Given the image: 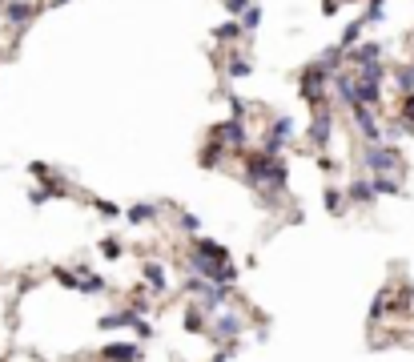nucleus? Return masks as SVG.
<instances>
[{
	"instance_id": "nucleus-1",
	"label": "nucleus",
	"mask_w": 414,
	"mask_h": 362,
	"mask_svg": "<svg viewBox=\"0 0 414 362\" xmlns=\"http://www.w3.org/2000/svg\"><path fill=\"white\" fill-rule=\"evenodd\" d=\"M245 181L250 185H286V161L282 157H266V153H254L250 165H245Z\"/></svg>"
},
{
	"instance_id": "nucleus-2",
	"label": "nucleus",
	"mask_w": 414,
	"mask_h": 362,
	"mask_svg": "<svg viewBox=\"0 0 414 362\" xmlns=\"http://www.w3.org/2000/svg\"><path fill=\"white\" fill-rule=\"evenodd\" d=\"M190 266H193V274H201V282H209V286H234V278H238V266L234 262H213V258L193 254Z\"/></svg>"
},
{
	"instance_id": "nucleus-3",
	"label": "nucleus",
	"mask_w": 414,
	"mask_h": 362,
	"mask_svg": "<svg viewBox=\"0 0 414 362\" xmlns=\"http://www.w3.org/2000/svg\"><path fill=\"white\" fill-rule=\"evenodd\" d=\"M334 81V73H326V68L314 61V65L302 73V97L310 101V105H322L326 101V85Z\"/></svg>"
},
{
	"instance_id": "nucleus-4",
	"label": "nucleus",
	"mask_w": 414,
	"mask_h": 362,
	"mask_svg": "<svg viewBox=\"0 0 414 362\" xmlns=\"http://www.w3.org/2000/svg\"><path fill=\"white\" fill-rule=\"evenodd\" d=\"M362 161H366L374 173H394V169L402 165V153L394 145H366Z\"/></svg>"
},
{
	"instance_id": "nucleus-5",
	"label": "nucleus",
	"mask_w": 414,
	"mask_h": 362,
	"mask_svg": "<svg viewBox=\"0 0 414 362\" xmlns=\"http://www.w3.org/2000/svg\"><path fill=\"white\" fill-rule=\"evenodd\" d=\"M286 137H294V121H290V117H278V121H273V129L266 133V141H262V153H266V157H282Z\"/></svg>"
},
{
	"instance_id": "nucleus-6",
	"label": "nucleus",
	"mask_w": 414,
	"mask_h": 362,
	"mask_svg": "<svg viewBox=\"0 0 414 362\" xmlns=\"http://www.w3.org/2000/svg\"><path fill=\"white\" fill-rule=\"evenodd\" d=\"M241 330H245V322H241L238 314H229V310H222L217 318H213V342H238L241 338Z\"/></svg>"
},
{
	"instance_id": "nucleus-7",
	"label": "nucleus",
	"mask_w": 414,
	"mask_h": 362,
	"mask_svg": "<svg viewBox=\"0 0 414 362\" xmlns=\"http://www.w3.org/2000/svg\"><path fill=\"white\" fill-rule=\"evenodd\" d=\"M213 137H217L225 149H245V121H241V117H229V121H222V125L213 129Z\"/></svg>"
},
{
	"instance_id": "nucleus-8",
	"label": "nucleus",
	"mask_w": 414,
	"mask_h": 362,
	"mask_svg": "<svg viewBox=\"0 0 414 362\" xmlns=\"http://www.w3.org/2000/svg\"><path fill=\"white\" fill-rule=\"evenodd\" d=\"M350 113H354V125L362 129V137H366L370 145H378V133H383V129H378V121H374V113H370L366 105H354Z\"/></svg>"
},
{
	"instance_id": "nucleus-9",
	"label": "nucleus",
	"mask_w": 414,
	"mask_h": 362,
	"mask_svg": "<svg viewBox=\"0 0 414 362\" xmlns=\"http://www.w3.org/2000/svg\"><path fill=\"white\" fill-rule=\"evenodd\" d=\"M330 129H334V121H330V109H318L314 113V125H310V145L322 149L330 141Z\"/></svg>"
},
{
	"instance_id": "nucleus-10",
	"label": "nucleus",
	"mask_w": 414,
	"mask_h": 362,
	"mask_svg": "<svg viewBox=\"0 0 414 362\" xmlns=\"http://www.w3.org/2000/svg\"><path fill=\"white\" fill-rule=\"evenodd\" d=\"M101 359H105V362H137V359H141V346H133V342H109L105 350H101Z\"/></svg>"
},
{
	"instance_id": "nucleus-11",
	"label": "nucleus",
	"mask_w": 414,
	"mask_h": 362,
	"mask_svg": "<svg viewBox=\"0 0 414 362\" xmlns=\"http://www.w3.org/2000/svg\"><path fill=\"white\" fill-rule=\"evenodd\" d=\"M36 4H29V0H8L4 4V20H13V24H29V20H36Z\"/></svg>"
},
{
	"instance_id": "nucleus-12",
	"label": "nucleus",
	"mask_w": 414,
	"mask_h": 362,
	"mask_svg": "<svg viewBox=\"0 0 414 362\" xmlns=\"http://www.w3.org/2000/svg\"><path fill=\"white\" fill-rule=\"evenodd\" d=\"M346 57H350V61H354L358 68L378 65V57H383V45H374V41H366V45H354V49L346 52Z\"/></svg>"
},
{
	"instance_id": "nucleus-13",
	"label": "nucleus",
	"mask_w": 414,
	"mask_h": 362,
	"mask_svg": "<svg viewBox=\"0 0 414 362\" xmlns=\"http://www.w3.org/2000/svg\"><path fill=\"white\" fill-rule=\"evenodd\" d=\"M193 254L213 258V262H229V249H225L222 242H213V238H193Z\"/></svg>"
},
{
	"instance_id": "nucleus-14",
	"label": "nucleus",
	"mask_w": 414,
	"mask_h": 362,
	"mask_svg": "<svg viewBox=\"0 0 414 362\" xmlns=\"http://www.w3.org/2000/svg\"><path fill=\"white\" fill-rule=\"evenodd\" d=\"M354 93H358V105H366V109H374L378 97H383V89L374 81H362V77H354Z\"/></svg>"
},
{
	"instance_id": "nucleus-15",
	"label": "nucleus",
	"mask_w": 414,
	"mask_h": 362,
	"mask_svg": "<svg viewBox=\"0 0 414 362\" xmlns=\"http://www.w3.org/2000/svg\"><path fill=\"white\" fill-rule=\"evenodd\" d=\"M330 85H334V93L346 101L350 109L358 105V93H354V77H346V73H334V81H330Z\"/></svg>"
},
{
	"instance_id": "nucleus-16",
	"label": "nucleus",
	"mask_w": 414,
	"mask_h": 362,
	"mask_svg": "<svg viewBox=\"0 0 414 362\" xmlns=\"http://www.w3.org/2000/svg\"><path fill=\"white\" fill-rule=\"evenodd\" d=\"M370 185H374V198H378V194H402V185H399V178H394V173H374V178H370Z\"/></svg>"
},
{
	"instance_id": "nucleus-17",
	"label": "nucleus",
	"mask_w": 414,
	"mask_h": 362,
	"mask_svg": "<svg viewBox=\"0 0 414 362\" xmlns=\"http://www.w3.org/2000/svg\"><path fill=\"white\" fill-rule=\"evenodd\" d=\"M145 278H149V290H157V294H165V290H169V278H165V266L149 262V266H145Z\"/></svg>"
},
{
	"instance_id": "nucleus-18",
	"label": "nucleus",
	"mask_w": 414,
	"mask_h": 362,
	"mask_svg": "<svg viewBox=\"0 0 414 362\" xmlns=\"http://www.w3.org/2000/svg\"><path fill=\"white\" fill-rule=\"evenodd\" d=\"M225 153H229V149H225L222 141L213 137V141L206 145V153H201V165H206V169H213V165H222V157H225Z\"/></svg>"
},
{
	"instance_id": "nucleus-19",
	"label": "nucleus",
	"mask_w": 414,
	"mask_h": 362,
	"mask_svg": "<svg viewBox=\"0 0 414 362\" xmlns=\"http://www.w3.org/2000/svg\"><path fill=\"white\" fill-rule=\"evenodd\" d=\"M125 217L133 222V226H141V222H153V217H157V210H153L149 201H141V205H129V210H125Z\"/></svg>"
},
{
	"instance_id": "nucleus-20",
	"label": "nucleus",
	"mask_w": 414,
	"mask_h": 362,
	"mask_svg": "<svg viewBox=\"0 0 414 362\" xmlns=\"http://www.w3.org/2000/svg\"><path fill=\"white\" fill-rule=\"evenodd\" d=\"M386 306H394V294H390V290H383V294L374 298V306H370V322H383L386 314H390Z\"/></svg>"
},
{
	"instance_id": "nucleus-21",
	"label": "nucleus",
	"mask_w": 414,
	"mask_h": 362,
	"mask_svg": "<svg viewBox=\"0 0 414 362\" xmlns=\"http://www.w3.org/2000/svg\"><path fill=\"white\" fill-rule=\"evenodd\" d=\"M362 29H366V20H362V17H358V20H350V24H346V33H342V41H338V45H342V49H354V41L362 36Z\"/></svg>"
},
{
	"instance_id": "nucleus-22",
	"label": "nucleus",
	"mask_w": 414,
	"mask_h": 362,
	"mask_svg": "<svg viewBox=\"0 0 414 362\" xmlns=\"http://www.w3.org/2000/svg\"><path fill=\"white\" fill-rule=\"evenodd\" d=\"M350 198L362 201V205H370V201H374V185H370V181H354V185H350Z\"/></svg>"
},
{
	"instance_id": "nucleus-23",
	"label": "nucleus",
	"mask_w": 414,
	"mask_h": 362,
	"mask_svg": "<svg viewBox=\"0 0 414 362\" xmlns=\"http://www.w3.org/2000/svg\"><path fill=\"white\" fill-rule=\"evenodd\" d=\"M185 330H190V334H201V330H206V314H197V306L185 314Z\"/></svg>"
},
{
	"instance_id": "nucleus-24",
	"label": "nucleus",
	"mask_w": 414,
	"mask_h": 362,
	"mask_svg": "<svg viewBox=\"0 0 414 362\" xmlns=\"http://www.w3.org/2000/svg\"><path fill=\"white\" fill-rule=\"evenodd\" d=\"M213 36H217V41H238L241 24H234V20H229V24H217V29H213Z\"/></svg>"
},
{
	"instance_id": "nucleus-25",
	"label": "nucleus",
	"mask_w": 414,
	"mask_h": 362,
	"mask_svg": "<svg viewBox=\"0 0 414 362\" xmlns=\"http://www.w3.org/2000/svg\"><path fill=\"white\" fill-rule=\"evenodd\" d=\"M80 290H85V294H101V290H105V278H97V274H85Z\"/></svg>"
},
{
	"instance_id": "nucleus-26",
	"label": "nucleus",
	"mask_w": 414,
	"mask_h": 362,
	"mask_svg": "<svg viewBox=\"0 0 414 362\" xmlns=\"http://www.w3.org/2000/svg\"><path fill=\"white\" fill-rule=\"evenodd\" d=\"M250 61H245V57H234V61H229V77H250Z\"/></svg>"
},
{
	"instance_id": "nucleus-27",
	"label": "nucleus",
	"mask_w": 414,
	"mask_h": 362,
	"mask_svg": "<svg viewBox=\"0 0 414 362\" xmlns=\"http://www.w3.org/2000/svg\"><path fill=\"white\" fill-rule=\"evenodd\" d=\"M257 24H262V8H250V13L241 17V29H245V33H254Z\"/></svg>"
},
{
	"instance_id": "nucleus-28",
	"label": "nucleus",
	"mask_w": 414,
	"mask_h": 362,
	"mask_svg": "<svg viewBox=\"0 0 414 362\" xmlns=\"http://www.w3.org/2000/svg\"><path fill=\"white\" fill-rule=\"evenodd\" d=\"M225 8H229V17H245L254 4H250V0H225Z\"/></svg>"
},
{
	"instance_id": "nucleus-29",
	"label": "nucleus",
	"mask_w": 414,
	"mask_h": 362,
	"mask_svg": "<svg viewBox=\"0 0 414 362\" xmlns=\"http://www.w3.org/2000/svg\"><path fill=\"white\" fill-rule=\"evenodd\" d=\"M326 210H330V214H342V194H338V189H326Z\"/></svg>"
},
{
	"instance_id": "nucleus-30",
	"label": "nucleus",
	"mask_w": 414,
	"mask_h": 362,
	"mask_svg": "<svg viewBox=\"0 0 414 362\" xmlns=\"http://www.w3.org/2000/svg\"><path fill=\"white\" fill-rule=\"evenodd\" d=\"M52 278L61 282V286H69V290H80V278H73L69 270H52Z\"/></svg>"
},
{
	"instance_id": "nucleus-31",
	"label": "nucleus",
	"mask_w": 414,
	"mask_h": 362,
	"mask_svg": "<svg viewBox=\"0 0 414 362\" xmlns=\"http://www.w3.org/2000/svg\"><path fill=\"white\" fill-rule=\"evenodd\" d=\"M402 121H406V129H414V93H406L402 101Z\"/></svg>"
},
{
	"instance_id": "nucleus-32",
	"label": "nucleus",
	"mask_w": 414,
	"mask_h": 362,
	"mask_svg": "<svg viewBox=\"0 0 414 362\" xmlns=\"http://www.w3.org/2000/svg\"><path fill=\"white\" fill-rule=\"evenodd\" d=\"M101 254H105V258H121V242H117V238H105V242H101Z\"/></svg>"
},
{
	"instance_id": "nucleus-33",
	"label": "nucleus",
	"mask_w": 414,
	"mask_h": 362,
	"mask_svg": "<svg viewBox=\"0 0 414 362\" xmlns=\"http://www.w3.org/2000/svg\"><path fill=\"white\" fill-rule=\"evenodd\" d=\"M93 210H97L101 217H121V210H117L113 201H93Z\"/></svg>"
},
{
	"instance_id": "nucleus-34",
	"label": "nucleus",
	"mask_w": 414,
	"mask_h": 362,
	"mask_svg": "<svg viewBox=\"0 0 414 362\" xmlns=\"http://www.w3.org/2000/svg\"><path fill=\"white\" fill-rule=\"evenodd\" d=\"M181 226H185V230H190V233H197V230H201V217L185 214V217H181Z\"/></svg>"
},
{
	"instance_id": "nucleus-35",
	"label": "nucleus",
	"mask_w": 414,
	"mask_h": 362,
	"mask_svg": "<svg viewBox=\"0 0 414 362\" xmlns=\"http://www.w3.org/2000/svg\"><path fill=\"white\" fill-rule=\"evenodd\" d=\"M338 4L342 0H322V13H338Z\"/></svg>"
}]
</instances>
